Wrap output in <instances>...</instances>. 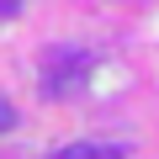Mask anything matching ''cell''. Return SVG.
Instances as JSON below:
<instances>
[{"label": "cell", "instance_id": "obj_1", "mask_svg": "<svg viewBox=\"0 0 159 159\" xmlns=\"http://www.w3.org/2000/svg\"><path fill=\"white\" fill-rule=\"evenodd\" d=\"M85 74H90V53H53L43 64V90L48 96H69V90H80Z\"/></svg>", "mask_w": 159, "mask_h": 159}, {"label": "cell", "instance_id": "obj_2", "mask_svg": "<svg viewBox=\"0 0 159 159\" xmlns=\"http://www.w3.org/2000/svg\"><path fill=\"white\" fill-rule=\"evenodd\" d=\"M53 159H127L117 143H69V148H58Z\"/></svg>", "mask_w": 159, "mask_h": 159}, {"label": "cell", "instance_id": "obj_3", "mask_svg": "<svg viewBox=\"0 0 159 159\" xmlns=\"http://www.w3.org/2000/svg\"><path fill=\"white\" fill-rule=\"evenodd\" d=\"M11 127H16V111H11V101H6V96H0V133H11Z\"/></svg>", "mask_w": 159, "mask_h": 159}, {"label": "cell", "instance_id": "obj_4", "mask_svg": "<svg viewBox=\"0 0 159 159\" xmlns=\"http://www.w3.org/2000/svg\"><path fill=\"white\" fill-rule=\"evenodd\" d=\"M21 11V0H0V16H16Z\"/></svg>", "mask_w": 159, "mask_h": 159}]
</instances>
